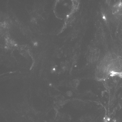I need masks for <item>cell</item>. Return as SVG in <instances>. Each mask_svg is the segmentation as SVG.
Wrapping results in <instances>:
<instances>
[{
    "mask_svg": "<svg viewBox=\"0 0 122 122\" xmlns=\"http://www.w3.org/2000/svg\"><path fill=\"white\" fill-rule=\"evenodd\" d=\"M113 11V13H122V3H119L118 4H116L114 6Z\"/></svg>",
    "mask_w": 122,
    "mask_h": 122,
    "instance_id": "obj_2",
    "label": "cell"
},
{
    "mask_svg": "<svg viewBox=\"0 0 122 122\" xmlns=\"http://www.w3.org/2000/svg\"><path fill=\"white\" fill-rule=\"evenodd\" d=\"M99 55V51L98 49H94L92 50L90 52L88 55L89 60L91 62H95L98 59Z\"/></svg>",
    "mask_w": 122,
    "mask_h": 122,
    "instance_id": "obj_1",
    "label": "cell"
},
{
    "mask_svg": "<svg viewBox=\"0 0 122 122\" xmlns=\"http://www.w3.org/2000/svg\"><path fill=\"white\" fill-rule=\"evenodd\" d=\"M65 63H64V62H62L61 63V66L62 67H64V66H65Z\"/></svg>",
    "mask_w": 122,
    "mask_h": 122,
    "instance_id": "obj_3",
    "label": "cell"
}]
</instances>
